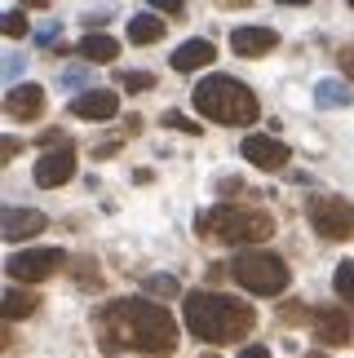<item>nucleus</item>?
<instances>
[{
	"label": "nucleus",
	"mask_w": 354,
	"mask_h": 358,
	"mask_svg": "<svg viewBox=\"0 0 354 358\" xmlns=\"http://www.w3.org/2000/svg\"><path fill=\"white\" fill-rule=\"evenodd\" d=\"M239 358H270V350H266V345H243Z\"/></svg>",
	"instance_id": "30"
},
{
	"label": "nucleus",
	"mask_w": 354,
	"mask_h": 358,
	"mask_svg": "<svg viewBox=\"0 0 354 358\" xmlns=\"http://www.w3.org/2000/svg\"><path fill=\"white\" fill-rule=\"evenodd\" d=\"M169 62H173V71H199V66L217 62V49H213V40H186V45L173 49Z\"/></svg>",
	"instance_id": "15"
},
{
	"label": "nucleus",
	"mask_w": 354,
	"mask_h": 358,
	"mask_svg": "<svg viewBox=\"0 0 354 358\" xmlns=\"http://www.w3.org/2000/svg\"><path fill=\"white\" fill-rule=\"evenodd\" d=\"M71 177H76V150L71 146H53L36 159V186L53 190V186H66Z\"/></svg>",
	"instance_id": "8"
},
{
	"label": "nucleus",
	"mask_w": 354,
	"mask_h": 358,
	"mask_svg": "<svg viewBox=\"0 0 354 358\" xmlns=\"http://www.w3.org/2000/svg\"><path fill=\"white\" fill-rule=\"evenodd\" d=\"M45 226H49V217H45V213H36V208H5V217H0V230H5V239H9V243L31 239V235H40Z\"/></svg>",
	"instance_id": "11"
},
{
	"label": "nucleus",
	"mask_w": 354,
	"mask_h": 358,
	"mask_svg": "<svg viewBox=\"0 0 354 358\" xmlns=\"http://www.w3.org/2000/svg\"><path fill=\"white\" fill-rule=\"evenodd\" d=\"M341 66H346V76L354 80V45H350V49H341Z\"/></svg>",
	"instance_id": "32"
},
{
	"label": "nucleus",
	"mask_w": 354,
	"mask_h": 358,
	"mask_svg": "<svg viewBox=\"0 0 354 358\" xmlns=\"http://www.w3.org/2000/svg\"><path fill=\"white\" fill-rule=\"evenodd\" d=\"M279 5H310V0H279Z\"/></svg>",
	"instance_id": "34"
},
{
	"label": "nucleus",
	"mask_w": 354,
	"mask_h": 358,
	"mask_svg": "<svg viewBox=\"0 0 354 358\" xmlns=\"http://www.w3.org/2000/svg\"><path fill=\"white\" fill-rule=\"evenodd\" d=\"M5 36H13V40L27 36V13H22V9H9V13H5Z\"/></svg>",
	"instance_id": "24"
},
{
	"label": "nucleus",
	"mask_w": 354,
	"mask_h": 358,
	"mask_svg": "<svg viewBox=\"0 0 354 358\" xmlns=\"http://www.w3.org/2000/svg\"><path fill=\"white\" fill-rule=\"evenodd\" d=\"M129 40L133 45H155V40H164V22H160L155 13H138V18L129 22Z\"/></svg>",
	"instance_id": "18"
},
{
	"label": "nucleus",
	"mask_w": 354,
	"mask_h": 358,
	"mask_svg": "<svg viewBox=\"0 0 354 358\" xmlns=\"http://www.w3.org/2000/svg\"><path fill=\"white\" fill-rule=\"evenodd\" d=\"M36 40H40V45H53V40H58V22H49L45 31H36Z\"/></svg>",
	"instance_id": "29"
},
{
	"label": "nucleus",
	"mask_w": 354,
	"mask_h": 358,
	"mask_svg": "<svg viewBox=\"0 0 354 358\" xmlns=\"http://www.w3.org/2000/svg\"><path fill=\"white\" fill-rule=\"evenodd\" d=\"M22 66H27V58H22V53H13V58H5V76H9V80H18V76H22Z\"/></svg>",
	"instance_id": "28"
},
{
	"label": "nucleus",
	"mask_w": 354,
	"mask_h": 358,
	"mask_svg": "<svg viewBox=\"0 0 354 358\" xmlns=\"http://www.w3.org/2000/svg\"><path fill=\"white\" fill-rule=\"evenodd\" d=\"M186 327L190 336H199L204 345H235L253 332L257 310L239 296H222V292H190L186 296Z\"/></svg>",
	"instance_id": "2"
},
{
	"label": "nucleus",
	"mask_w": 354,
	"mask_h": 358,
	"mask_svg": "<svg viewBox=\"0 0 354 358\" xmlns=\"http://www.w3.org/2000/svg\"><path fill=\"white\" fill-rule=\"evenodd\" d=\"M350 9H354V0H350Z\"/></svg>",
	"instance_id": "37"
},
{
	"label": "nucleus",
	"mask_w": 354,
	"mask_h": 358,
	"mask_svg": "<svg viewBox=\"0 0 354 358\" xmlns=\"http://www.w3.org/2000/svg\"><path fill=\"white\" fill-rule=\"evenodd\" d=\"M120 85H125L129 93H142V89L155 85V76H151V71H125V76H120Z\"/></svg>",
	"instance_id": "21"
},
{
	"label": "nucleus",
	"mask_w": 354,
	"mask_h": 358,
	"mask_svg": "<svg viewBox=\"0 0 354 358\" xmlns=\"http://www.w3.org/2000/svg\"><path fill=\"white\" fill-rule=\"evenodd\" d=\"M310 358H323V354H310Z\"/></svg>",
	"instance_id": "36"
},
{
	"label": "nucleus",
	"mask_w": 354,
	"mask_h": 358,
	"mask_svg": "<svg viewBox=\"0 0 354 358\" xmlns=\"http://www.w3.org/2000/svg\"><path fill=\"white\" fill-rule=\"evenodd\" d=\"M279 45V36L270 31V27H235L230 31V49L239 53V58H262Z\"/></svg>",
	"instance_id": "12"
},
{
	"label": "nucleus",
	"mask_w": 354,
	"mask_h": 358,
	"mask_svg": "<svg viewBox=\"0 0 354 358\" xmlns=\"http://www.w3.org/2000/svg\"><path fill=\"white\" fill-rule=\"evenodd\" d=\"M151 9L173 13V18H182V13H186V0H151Z\"/></svg>",
	"instance_id": "27"
},
{
	"label": "nucleus",
	"mask_w": 354,
	"mask_h": 358,
	"mask_svg": "<svg viewBox=\"0 0 354 358\" xmlns=\"http://www.w3.org/2000/svg\"><path fill=\"white\" fill-rule=\"evenodd\" d=\"M332 283H337V296L354 306V261H341V266H337V279Z\"/></svg>",
	"instance_id": "20"
},
{
	"label": "nucleus",
	"mask_w": 354,
	"mask_h": 358,
	"mask_svg": "<svg viewBox=\"0 0 354 358\" xmlns=\"http://www.w3.org/2000/svg\"><path fill=\"white\" fill-rule=\"evenodd\" d=\"M18 155V142H13V137H5V142H0V159H13Z\"/></svg>",
	"instance_id": "31"
},
{
	"label": "nucleus",
	"mask_w": 354,
	"mask_h": 358,
	"mask_svg": "<svg viewBox=\"0 0 354 358\" xmlns=\"http://www.w3.org/2000/svg\"><path fill=\"white\" fill-rule=\"evenodd\" d=\"M62 261H66L62 248H27V252H13L5 261V270H9L13 283H40V279H49V274H58Z\"/></svg>",
	"instance_id": "7"
},
{
	"label": "nucleus",
	"mask_w": 354,
	"mask_h": 358,
	"mask_svg": "<svg viewBox=\"0 0 354 358\" xmlns=\"http://www.w3.org/2000/svg\"><path fill=\"white\" fill-rule=\"evenodd\" d=\"M62 85H66V89L89 85V71H85V66H66V71H62Z\"/></svg>",
	"instance_id": "26"
},
{
	"label": "nucleus",
	"mask_w": 354,
	"mask_h": 358,
	"mask_svg": "<svg viewBox=\"0 0 354 358\" xmlns=\"http://www.w3.org/2000/svg\"><path fill=\"white\" fill-rule=\"evenodd\" d=\"M98 350L102 354H151L164 358L177 350V319L146 296H120L98 310Z\"/></svg>",
	"instance_id": "1"
},
{
	"label": "nucleus",
	"mask_w": 354,
	"mask_h": 358,
	"mask_svg": "<svg viewBox=\"0 0 354 358\" xmlns=\"http://www.w3.org/2000/svg\"><path fill=\"white\" fill-rule=\"evenodd\" d=\"M76 274H80V283H85V287H102V279H98V266H93L89 257H80V261H76Z\"/></svg>",
	"instance_id": "23"
},
{
	"label": "nucleus",
	"mask_w": 354,
	"mask_h": 358,
	"mask_svg": "<svg viewBox=\"0 0 354 358\" xmlns=\"http://www.w3.org/2000/svg\"><path fill=\"white\" fill-rule=\"evenodd\" d=\"M230 274H235V283L243 292H253V296H279L283 287H288V266H283V257L262 252V248L239 252L230 261Z\"/></svg>",
	"instance_id": "5"
},
{
	"label": "nucleus",
	"mask_w": 354,
	"mask_h": 358,
	"mask_svg": "<svg viewBox=\"0 0 354 358\" xmlns=\"http://www.w3.org/2000/svg\"><path fill=\"white\" fill-rule=\"evenodd\" d=\"M164 124H169V129H182V133H190V137L199 133V124H195V120H186L182 111H169V115H164Z\"/></svg>",
	"instance_id": "25"
},
{
	"label": "nucleus",
	"mask_w": 354,
	"mask_h": 358,
	"mask_svg": "<svg viewBox=\"0 0 354 358\" xmlns=\"http://www.w3.org/2000/svg\"><path fill=\"white\" fill-rule=\"evenodd\" d=\"M40 310V296L27 292V287H9L5 292V319L18 323V319H31V314Z\"/></svg>",
	"instance_id": "17"
},
{
	"label": "nucleus",
	"mask_w": 354,
	"mask_h": 358,
	"mask_svg": "<svg viewBox=\"0 0 354 358\" xmlns=\"http://www.w3.org/2000/svg\"><path fill=\"white\" fill-rule=\"evenodd\" d=\"M195 111L217 124H253L257 120V98L253 89L235 76H208L195 85Z\"/></svg>",
	"instance_id": "3"
},
{
	"label": "nucleus",
	"mask_w": 354,
	"mask_h": 358,
	"mask_svg": "<svg viewBox=\"0 0 354 358\" xmlns=\"http://www.w3.org/2000/svg\"><path fill=\"white\" fill-rule=\"evenodd\" d=\"M49 0H22V9H45Z\"/></svg>",
	"instance_id": "33"
},
{
	"label": "nucleus",
	"mask_w": 354,
	"mask_h": 358,
	"mask_svg": "<svg viewBox=\"0 0 354 358\" xmlns=\"http://www.w3.org/2000/svg\"><path fill=\"white\" fill-rule=\"evenodd\" d=\"M243 159L253 164V169H266V173H279L283 164H288V146L279 142V137H270V133H253V137H243Z\"/></svg>",
	"instance_id": "9"
},
{
	"label": "nucleus",
	"mask_w": 354,
	"mask_h": 358,
	"mask_svg": "<svg viewBox=\"0 0 354 358\" xmlns=\"http://www.w3.org/2000/svg\"><path fill=\"white\" fill-rule=\"evenodd\" d=\"M310 222L323 239L341 243V239H354V203L350 199H337V195H319L310 199Z\"/></svg>",
	"instance_id": "6"
},
{
	"label": "nucleus",
	"mask_w": 354,
	"mask_h": 358,
	"mask_svg": "<svg viewBox=\"0 0 354 358\" xmlns=\"http://www.w3.org/2000/svg\"><path fill=\"white\" fill-rule=\"evenodd\" d=\"M350 332H354V323H350L346 310H319V314H315V336H319V345H350Z\"/></svg>",
	"instance_id": "14"
},
{
	"label": "nucleus",
	"mask_w": 354,
	"mask_h": 358,
	"mask_svg": "<svg viewBox=\"0 0 354 358\" xmlns=\"http://www.w3.org/2000/svg\"><path fill=\"white\" fill-rule=\"evenodd\" d=\"M315 102H319V106H328V111H337V106H350V102H354V89L341 85V80H319Z\"/></svg>",
	"instance_id": "19"
},
{
	"label": "nucleus",
	"mask_w": 354,
	"mask_h": 358,
	"mask_svg": "<svg viewBox=\"0 0 354 358\" xmlns=\"http://www.w3.org/2000/svg\"><path fill=\"white\" fill-rule=\"evenodd\" d=\"M146 292L151 296H177V279H169V274H151V279H146Z\"/></svg>",
	"instance_id": "22"
},
{
	"label": "nucleus",
	"mask_w": 354,
	"mask_h": 358,
	"mask_svg": "<svg viewBox=\"0 0 354 358\" xmlns=\"http://www.w3.org/2000/svg\"><path fill=\"white\" fill-rule=\"evenodd\" d=\"M5 115L22 120V124L40 120V115H45V89H40V85H13L5 93Z\"/></svg>",
	"instance_id": "10"
},
{
	"label": "nucleus",
	"mask_w": 354,
	"mask_h": 358,
	"mask_svg": "<svg viewBox=\"0 0 354 358\" xmlns=\"http://www.w3.org/2000/svg\"><path fill=\"white\" fill-rule=\"evenodd\" d=\"M115 111H120V98L111 89H89V93H80V98H71L76 120H111Z\"/></svg>",
	"instance_id": "13"
},
{
	"label": "nucleus",
	"mask_w": 354,
	"mask_h": 358,
	"mask_svg": "<svg viewBox=\"0 0 354 358\" xmlns=\"http://www.w3.org/2000/svg\"><path fill=\"white\" fill-rule=\"evenodd\" d=\"M199 230L217 243H262L275 235V222L262 208H239V203H217L213 213L199 217Z\"/></svg>",
	"instance_id": "4"
},
{
	"label": "nucleus",
	"mask_w": 354,
	"mask_h": 358,
	"mask_svg": "<svg viewBox=\"0 0 354 358\" xmlns=\"http://www.w3.org/2000/svg\"><path fill=\"white\" fill-rule=\"evenodd\" d=\"M199 358H217V354H199Z\"/></svg>",
	"instance_id": "35"
},
{
	"label": "nucleus",
	"mask_w": 354,
	"mask_h": 358,
	"mask_svg": "<svg viewBox=\"0 0 354 358\" xmlns=\"http://www.w3.org/2000/svg\"><path fill=\"white\" fill-rule=\"evenodd\" d=\"M76 53H80L85 62H115V58H120V45H115L111 36H85V40L76 45Z\"/></svg>",
	"instance_id": "16"
}]
</instances>
